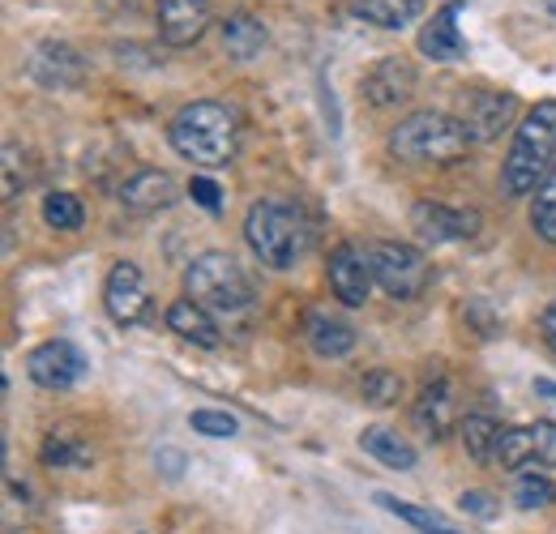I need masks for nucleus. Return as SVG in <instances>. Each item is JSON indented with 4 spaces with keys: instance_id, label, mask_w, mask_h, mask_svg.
I'll list each match as a JSON object with an SVG mask.
<instances>
[{
    "instance_id": "nucleus-1",
    "label": "nucleus",
    "mask_w": 556,
    "mask_h": 534,
    "mask_svg": "<svg viewBox=\"0 0 556 534\" xmlns=\"http://www.w3.org/2000/svg\"><path fill=\"white\" fill-rule=\"evenodd\" d=\"M172 137V150L180 158H189L193 167H227L240 150V116L227 107V103H214V99H198L189 107H180L167 125Z\"/></svg>"
},
{
    "instance_id": "nucleus-2",
    "label": "nucleus",
    "mask_w": 556,
    "mask_h": 534,
    "mask_svg": "<svg viewBox=\"0 0 556 534\" xmlns=\"http://www.w3.org/2000/svg\"><path fill=\"white\" fill-rule=\"evenodd\" d=\"M244 240H249V249L257 253L262 266L291 269L295 262H304V253L313 249V223L295 201L262 198L249 205Z\"/></svg>"
},
{
    "instance_id": "nucleus-3",
    "label": "nucleus",
    "mask_w": 556,
    "mask_h": 534,
    "mask_svg": "<svg viewBox=\"0 0 556 534\" xmlns=\"http://www.w3.org/2000/svg\"><path fill=\"white\" fill-rule=\"evenodd\" d=\"M556 167V99H544L527 112L518 134L509 141L505 167H501V189L509 198L535 193Z\"/></svg>"
},
{
    "instance_id": "nucleus-4",
    "label": "nucleus",
    "mask_w": 556,
    "mask_h": 534,
    "mask_svg": "<svg viewBox=\"0 0 556 534\" xmlns=\"http://www.w3.org/2000/svg\"><path fill=\"white\" fill-rule=\"evenodd\" d=\"M471 150V134L463 116L445 112H412L390 134V154L403 163H458Z\"/></svg>"
},
{
    "instance_id": "nucleus-5",
    "label": "nucleus",
    "mask_w": 556,
    "mask_h": 534,
    "mask_svg": "<svg viewBox=\"0 0 556 534\" xmlns=\"http://www.w3.org/2000/svg\"><path fill=\"white\" fill-rule=\"evenodd\" d=\"M185 291L210 313H244L253 304V287L231 253H202L185 269Z\"/></svg>"
},
{
    "instance_id": "nucleus-6",
    "label": "nucleus",
    "mask_w": 556,
    "mask_h": 534,
    "mask_svg": "<svg viewBox=\"0 0 556 534\" xmlns=\"http://www.w3.org/2000/svg\"><path fill=\"white\" fill-rule=\"evenodd\" d=\"M368 266H372V282L394 300H416L432 282V262L419 253L416 244L381 240V244L368 249Z\"/></svg>"
},
{
    "instance_id": "nucleus-7",
    "label": "nucleus",
    "mask_w": 556,
    "mask_h": 534,
    "mask_svg": "<svg viewBox=\"0 0 556 534\" xmlns=\"http://www.w3.org/2000/svg\"><path fill=\"white\" fill-rule=\"evenodd\" d=\"M496 462L505 470H522V467L556 470V423L553 419H540V423H527V428H505L501 432Z\"/></svg>"
},
{
    "instance_id": "nucleus-8",
    "label": "nucleus",
    "mask_w": 556,
    "mask_h": 534,
    "mask_svg": "<svg viewBox=\"0 0 556 534\" xmlns=\"http://www.w3.org/2000/svg\"><path fill=\"white\" fill-rule=\"evenodd\" d=\"M26 372H30L35 385L61 394V390H73V385L81 381L86 355L73 346L70 338H48V342H39V346L26 355Z\"/></svg>"
},
{
    "instance_id": "nucleus-9",
    "label": "nucleus",
    "mask_w": 556,
    "mask_h": 534,
    "mask_svg": "<svg viewBox=\"0 0 556 534\" xmlns=\"http://www.w3.org/2000/svg\"><path fill=\"white\" fill-rule=\"evenodd\" d=\"M103 304H108V317L116 326H141L150 317V291H146V278L134 262H116L108 269V282H103Z\"/></svg>"
},
{
    "instance_id": "nucleus-10",
    "label": "nucleus",
    "mask_w": 556,
    "mask_h": 534,
    "mask_svg": "<svg viewBox=\"0 0 556 534\" xmlns=\"http://www.w3.org/2000/svg\"><path fill=\"white\" fill-rule=\"evenodd\" d=\"M412 419H416V428L428 441H441L454 428H463L458 423V390H454V381L445 372H437V377L424 381L416 406H412Z\"/></svg>"
},
{
    "instance_id": "nucleus-11",
    "label": "nucleus",
    "mask_w": 556,
    "mask_h": 534,
    "mask_svg": "<svg viewBox=\"0 0 556 534\" xmlns=\"http://www.w3.org/2000/svg\"><path fill=\"white\" fill-rule=\"evenodd\" d=\"M412 227L424 244H458V240H471L480 231V214L476 209H450L441 201H419L412 209Z\"/></svg>"
},
{
    "instance_id": "nucleus-12",
    "label": "nucleus",
    "mask_w": 556,
    "mask_h": 534,
    "mask_svg": "<svg viewBox=\"0 0 556 534\" xmlns=\"http://www.w3.org/2000/svg\"><path fill=\"white\" fill-rule=\"evenodd\" d=\"M326 278H330V291L339 295V304L359 308L372 291V266H368V253H359L355 244H339L326 262Z\"/></svg>"
},
{
    "instance_id": "nucleus-13",
    "label": "nucleus",
    "mask_w": 556,
    "mask_h": 534,
    "mask_svg": "<svg viewBox=\"0 0 556 534\" xmlns=\"http://www.w3.org/2000/svg\"><path fill=\"white\" fill-rule=\"evenodd\" d=\"M514 112H518V99L509 90H476L463 107V125H467L471 141H496L509 129Z\"/></svg>"
},
{
    "instance_id": "nucleus-14",
    "label": "nucleus",
    "mask_w": 556,
    "mask_h": 534,
    "mask_svg": "<svg viewBox=\"0 0 556 534\" xmlns=\"http://www.w3.org/2000/svg\"><path fill=\"white\" fill-rule=\"evenodd\" d=\"M154 13H159V35L172 48H189L210 30L206 0H154Z\"/></svg>"
},
{
    "instance_id": "nucleus-15",
    "label": "nucleus",
    "mask_w": 556,
    "mask_h": 534,
    "mask_svg": "<svg viewBox=\"0 0 556 534\" xmlns=\"http://www.w3.org/2000/svg\"><path fill=\"white\" fill-rule=\"evenodd\" d=\"M30 73L48 90H73L86 77V61L73 52L70 43H39L35 56H30Z\"/></svg>"
},
{
    "instance_id": "nucleus-16",
    "label": "nucleus",
    "mask_w": 556,
    "mask_h": 534,
    "mask_svg": "<svg viewBox=\"0 0 556 534\" xmlns=\"http://www.w3.org/2000/svg\"><path fill=\"white\" fill-rule=\"evenodd\" d=\"M412 90H416V68L407 65V61H399V56H386V61H377L364 73V99L372 107H394Z\"/></svg>"
},
{
    "instance_id": "nucleus-17",
    "label": "nucleus",
    "mask_w": 556,
    "mask_h": 534,
    "mask_svg": "<svg viewBox=\"0 0 556 534\" xmlns=\"http://www.w3.org/2000/svg\"><path fill=\"white\" fill-rule=\"evenodd\" d=\"M176 198H180L176 180H172L167 171H159V167H141L138 176H129V180L121 185V205H125V209H134V214L167 209Z\"/></svg>"
},
{
    "instance_id": "nucleus-18",
    "label": "nucleus",
    "mask_w": 556,
    "mask_h": 534,
    "mask_svg": "<svg viewBox=\"0 0 556 534\" xmlns=\"http://www.w3.org/2000/svg\"><path fill=\"white\" fill-rule=\"evenodd\" d=\"M416 43L428 61H441V65L467 56V39H463V30H458V4L437 9L432 22H424V30H419Z\"/></svg>"
},
{
    "instance_id": "nucleus-19",
    "label": "nucleus",
    "mask_w": 556,
    "mask_h": 534,
    "mask_svg": "<svg viewBox=\"0 0 556 534\" xmlns=\"http://www.w3.org/2000/svg\"><path fill=\"white\" fill-rule=\"evenodd\" d=\"M167 330L180 334L185 342H193V346H218V326H214L210 308H202V304L189 300V295L167 308Z\"/></svg>"
},
{
    "instance_id": "nucleus-20",
    "label": "nucleus",
    "mask_w": 556,
    "mask_h": 534,
    "mask_svg": "<svg viewBox=\"0 0 556 534\" xmlns=\"http://www.w3.org/2000/svg\"><path fill=\"white\" fill-rule=\"evenodd\" d=\"M359 449L390 470L416 467V445H412L407 436H399L394 428H364V432H359Z\"/></svg>"
},
{
    "instance_id": "nucleus-21",
    "label": "nucleus",
    "mask_w": 556,
    "mask_h": 534,
    "mask_svg": "<svg viewBox=\"0 0 556 534\" xmlns=\"http://www.w3.org/2000/svg\"><path fill=\"white\" fill-rule=\"evenodd\" d=\"M308 330V346L321 355V359H339V355H348L351 346H355V330H351L343 317H330V313H308V321H304Z\"/></svg>"
},
{
    "instance_id": "nucleus-22",
    "label": "nucleus",
    "mask_w": 556,
    "mask_h": 534,
    "mask_svg": "<svg viewBox=\"0 0 556 534\" xmlns=\"http://www.w3.org/2000/svg\"><path fill=\"white\" fill-rule=\"evenodd\" d=\"M223 48H227V56H236V61H257L262 48H266V26H262V17H253V13H231V17L223 22Z\"/></svg>"
},
{
    "instance_id": "nucleus-23",
    "label": "nucleus",
    "mask_w": 556,
    "mask_h": 534,
    "mask_svg": "<svg viewBox=\"0 0 556 534\" xmlns=\"http://www.w3.org/2000/svg\"><path fill=\"white\" fill-rule=\"evenodd\" d=\"M351 9H355L364 22L381 26V30H403V26H412L419 17L424 0H355Z\"/></svg>"
},
{
    "instance_id": "nucleus-24",
    "label": "nucleus",
    "mask_w": 556,
    "mask_h": 534,
    "mask_svg": "<svg viewBox=\"0 0 556 534\" xmlns=\"http://www.w3.org/2000/svg\"><path fill=\"white\" fill-rule=\"evenodd\" d=\"M43 462L52 470H81L90 467V445L73 428H52L48 441H43Z\"/></svg>"
},
{
    "instance_id": "nucleus-25",
    "label": "nucleus",
    "mask_w": 556,
    "mask_h": 534,
    "mask_svg": "<svg viewBox=\"0 0 556 534\" xmlns=\"http://www.w3.org/2000/svg\"><path fill=\"white\" fill-rule=\"evenodd\" d=\"M458 432H463V445H467V454H471L476 462H496L501 432H505L496 419H488V415H467Z\"/></svg>"
},
{
    "instance_id": "nucleus-26",
    "label": "nucleus",
    "mask_w": 556,
    "mask_h": 534,
    "mask_svg": "<svg viewBox=\"0 0 556 534\" xmlns=\"http://www.w3.org/2000/svg\"><path fill=\"white\" fill-rule=\"evenodd\" d=\"M372 500H377V505H381L386 513L403 518L407 526H416V531H424V534H463V531H454V526H450V522H445L441 513H428V509H416V505H403V500H394L390 492H377Z\"/></svg>"
},
{
    "instance_id": "nucleus-27",
    "label": "nucleus",
    "mask_w": 556,
    "mask_h": 534,
    "mask_svg": "<svg viewBox=\"0 0 556 534\" xmlns=\"http://www.w3.org/2000/svg\"><path fill=\"white\" fill-rule=\"evenodd\" d=\"M531 227H535L540 240L556 244V167L553 176L531 193Z\"/></svg>"
},
{
    "instance_id": "nucleus-28",
    "label": "nucleus",
    "mask_w": 556,
    "mask_h": 534,
    "mask_svg": "<svg viewBox=\"0 0 556 534\" xmlns=\"http://www.w3.org/2000/svg\"><path fill=\"white\" fill-rule=\"evenodd\" d=\"M43 218H48V227H56V231H77L81 223H86V209H81V201L73 198V193H48L43 198Z\"/></svg>"
},
{
    "instance_id": "nucleus-29",
    "label": "nucleus",
    "mask_w": 556,
    "mask_h": 534,
    "mask_svg": "<svg viewBox=\"0 0 556 534\" xmlns=\"http://www.w3.org/2000/svg\"><path fill=\"white\" fill-rule=\"evenodd\" d=\"M556 487L548 474H535V470H518V483H514V500L518 509H544L553 505Z\"/></svg>"
},
{
    "instance_id": "nucleus-30",
    "label": "nucleus",
    "mask_w": 556,
    "mask_h": 534,
    "mask_svg": "<svg viewBox=\"0 0 556 534\" xmlns=\"http://www.w3.org/2000/svg\"><path fill=\"white\" fill-rule=\"evenodd\" d=\"M30 176H35L30 154H26V150H17V141H9V145H4V201L17 198V193L30 185Z\"/></svg>"
},
{
    "instance_id": "nucleus-31",
    "label": "nucleus",
    "mask_w": 556,
    "mask_h": 534,
    "mask_svg": "<svg viewBox=\"0 0 556 534\" xmlns=\"http://www.w3.org/2000/svg\"><path fill=\"white\" fill-rule=\"evenodd\" d=\"M399 394H403V381H399V372L372 368V372L359 381V398L368 402V406H390V402H399Z\"/></svg>"
},
{
    "instance_id": "nucleus-32",
    "label": "nucleus",
    "mask_w": 556,
    "mask_h": 534,
    "mask_svg": "<svg viewBox=\"0 0 556 534\" xmlns=\"http://www.w3.org/2000/svg\"><path fill=\"white\" fill-rule=\"evenodd\" d=\"M189 423H193V432H202V436H236V415H227V410H193L189 415Z\"/></svg>"
},
{
    "instance_id": "nucleus-33",
    "label": "nucleus",
    "mask_w": 556,
    "mask_h": 534,
    "mask_svg": "<svg viewBox=\"0 0 556 534\" xmlns=\"http://www.w3.org/2000/svg\"><path fill=\"white\" fill-rule=\"evenodd\" d=\"M189 198L198 201L202 209H210V214H218V205H223V198H218V185H214L210 176H193V180H189Z\"/></svg>"
},
{
    "instance_id": "nucleus-34",
    "label": "nucleus",
    "mask_w": 556,
    "mask_h": 534,
    "mask_svg": "<svg viewBox=\"0 0 556 534\" xmlns=\"http://www.w3.org/2000/svg\"><path fill=\"white\" fill-rule=\"evenodd\" d=\"M463 513H476V518L492 522V518H496V505H492L488 492H463Z\"/></svg>"
},
{
    "instance_id": "nucleus-35",
    "label": "nucleus",
    "mask_w": 556,
    "mask_h": 534,
    "mask_svg": "<svg viewBox=\"0 0 556 534\" xmlns=\"http://www.w3.org/2000/svg\"><path fill=\"white\" fill-rule=\"evenodd\" d=\"M540 334H544V342H548V351L556 355V300L544 308V317H540Z\"/></svg>"
},
{
    "instance_id": "nucleus-36",
    "label": "nucleus",
    "mask_w": 556,
    "mask_h": 534,
    "mask_svg": "<svg viewBox=\"0 0 556 534\" xmlns=\"http://www.w3.org/2000/svg\"><path fill=\"white\" fill-rule=\"evenodd\" d=\"M535 394H540V398H553V402H556V381H548V377H540V381H535Z\"/></svg>"
},
{
    "instance_id": "nucleus-37",
    "label": "nucleus",
    "mask_w": 556,
    "mask_h": 534,
    "mask_svg": "<svg viewBox=\"0 0 556 534\" xmlns=\"http://www.w3.org/2000/svg\"><path fill=\"white\" fill-rule=\"evenodd\" d=\"M548 9H553V13H556V0H548Z\"/></svg>"
}]
</instances>
